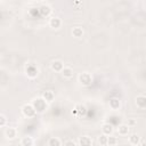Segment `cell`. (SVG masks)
<instances>
[{
	"instance_id": "cell-24",
	"label": "cell",
	"mask_w": 146,
	"mask_h": 146,
	"mask_svg": "<svg viewBox=\"0 0 146 146\" xmlns=\"http://www.w3.org/2000/svg\"><path fill=\"white\" fill-rule=\"evenodd\" d=\"M64 146H76V144H75V141H73V140H66L65 143H64Z\"/></svg>"
},
{
	"instance_id": "cell-21",
	"label": "cell",
	"mask_w": 146,
	"mask_h": 146,
	"mask_svg": "<svg viewBox=\"0 0 146 146\" xmlns=\"http://www.w3.org/2000/svg\"><path fill=\"white\" fill-rule=\"evenodd\" d=\"M98 143L100 144V145H107V136L106 135H100L99 137H98Z\"/></svg>"
},
{
	"instance_id": "cell-14",
	"label": "cell",
	"mask_w": 146,
	"mask_h": 146,
	"mask_svg": "<svg viewBox=\"0 0 146 146\" xmlns=\"http://www.w3.org/2000/svg\"><path fill=\"white\" fill-rule=\"evenodd\" d=\"M86 112H87L86 106H84V105H81V104L76 105L75 108H74V113H75V114H79V115H84Z\"/></svg>"
},
{
	"instance_id": "cell-16",
	"label": "cell",
	"mask_w": 146,
	"mask_h": 146,
	"mask_svg": "<svg viewBox=\"0 0 146 146\" xmlns=\"http://www.w3.org/2000/svg\"><path fill=\"white\" fill-rule=\"evenodd\" d=\"M129 141H130V144H132V145H138L139 141H140V137H139L138 135H136V133H132V135L129 137Z\"/></svg>"
},
{
	"instance_id": "cell-17",
	"label": "cell",
	"mask_w": 146,
	"mask_h": 146,
	"mask_svg": "<svg viewBox=\"0 0 146 146\" xmlns=\"http://www.w3.org/2000/svg\"><path fill=\"white\" fill-rule=\"evenodd\" d=\"M50 11H51V9H50V7L47 6V5H43V6L40 7V13H41L42 16H48V15L50 14Z\"/></svg>"
},
{
	"instance_id": "cell-2",
	"label": "cell",
	"mask_w": 146,
	"mask_h": 146,
	"mask_svg": "<svg viewBox=\"0 0 146 146\" xmlns=\"http://www.w3.org/2000/svg\"><path fill=\"white\" fill-rule=\"evenodd\" d=\"M22 113L25 116H27V117H33L36 112H35V110H34V107H33L32 104H25L22 107Z\"/></svg>"
},
{
	"instance_id": "cell-19",
	"label": "cell",
	"mask_w": 146,
	"mask_h": 146,
	"mask_svg": "<svg viewBox=\"0 0 146 146\" xmlns=\"http://www.w3.org/2000/svg\"><path fill=\"white\" fill-rule=\"evenodd\" d=\"M110 107H111L112 110H117V108L120 107V100H119V99H115V98L111 99V100H110Z\"/></svg>"
},
{
	"instance_id": "cell-13",
	"label": "cell",
	"mask_w": 146,
	"mask_h": 146,
	"mask_svg": "<svg viewBox=\"0 0 146 146\" xmlns=\"http://www.w3.org/2000/svg\"><path fill=\"white\" fill-rule=\"evenodd\" d=\"M102 130H103V133H104V135L110 136V135L113 132V127H112V124H110V123H104Z\"/></svg>"
},
{
	"instance_id": "cell-8",
	"label": "cell",
	"mask_w": 146,
	"mask_h": 146,
	"mask_svg": "<svg viewBox=\"0 0 146 146\" xmlns=\"http://www.w3.org/2000/svg\"><path fill=\"white\" fill-rule=\"evenodd\" d=\"M49 25H50V27H52V29H58V27L62 25V21H60V18H58V17H52V18L49 19Z\"/></svg>"
},
{
	"instance_id": "cell-1",
	"label": "cell",
	"mask_w": 146,
	"mask_h": 146,
	"mask_svg": "<svg viewBox=\"0 0 146 146\" xmlns=\"http://www.w3.org/2000/svg\"><path fill=\"white\" fill-rule=\"evenodd\" d=\"M79 81L82 86H90L91 82H92V76L89 72H82L80 75H79Z\"/></svg>"
},
{
	"instance_id": "cell-7",
	"label": "cell",
	"mask_w": 146,
	"mask_h": 146,
	"mask_svg": "<svg viewBox=\"0 0 146 146\" xmlns=\"http://www.w3.org/2000/svg\"><path fill=\"white\" fill-rule=\"evenodd\" d=\"M79 145L80 146H92V140L88 136H82L79 139Z\"/></svg>"
},
{
	"instance_id": "cell-6",
	"label": "cell",
	"mask_w": 146,
	"mask_h": 146,
	"mask_svg": "<svg viewBox=\"0 0 146 146\" xmlns=\"http://www.w3.org/2000/svg\"><path fill=\"white\" fill-rule=\"evenodd\" d=\"M50 67H51V70H52V71L62 72V70H63V67H64V64H63V62H62V60H54V62L51 63Z\"/></svg>"
},
{
	"instance_id": "cell-18",
	"label": "cell",
	"mask_w": 146,
	"mask_h": 146,
	"mask_svg": "<svg viewBox=\"0 0 146 146\" xmlns=\"http://www.w3.org/2000/svg\"><path fill=\"white\" fill-rule=\"evenodd\" d=\"M72 33H73L74 36L80 38V36H82V34H83V30H82V27H80V26H75V27L72 30Z\"/></svg>"
},
{
	"instance_id": "cell-11",
	"label": "cell",
	"mask_w": 146,
	"mask_h": 146,
	"mask_svg": "<svg viewBox=\"0 0 146 146\" xmlns=\"http://www.w3.org/2000/svg\"><path fill=\"white\" fill-rule=\"evenodd\" d=\"M26 73H27V75H29L30 78H35L36 74H38V70H36L33 65H29V66L26 67Z\"/></svg>"
},
{
	"instance_id": "cell-9",
	"label": "cell",
	"mask_w": 146,
	"mask_h": 146,
	"mask_svg": "<svg viewBox=\"0 0 146 146\" xmlns=\"http://www.w3.org/2000/svg\"><path fill=\"white\" fill-rule=\"evenodd\" d=\"M60 73H62L63 76L66 78V79H70V78L73 76V70H72L71 67H68V66H64Z\"/></svg>"
},
{
	"instance_id": "cell-22",
	"label": "cell",
	"mask_w": 146,
	"mask_h": 146,
	"mask_svg": "<svg viewBox=\"0 0 146 146\" xmlns=\"http://www.w3.org/2000/svg\"><path fill=\"white\" fill-rule=\"evenodd\" d=\"M116 143H117V139H116L115 137H112V136L107 137V145L114 146V145H116Z\"/></svg>"
},
{
	"instance_id": "cell-4",
	"label": "cell",
	"mask_w": 146,
	"mask_h": 146,
	"mask_svg": "<svg viewBox=\"0 0 146 146\" xmlns=\"http://www.w3.org/2000/svg\"><path fill=\"white\" fill-rule=\"evenodd\" d=\"M54 97H55V95H54V92H52L51 90H46V91H43L42 95H41V98H42L44 102H47V103H51V102L54 100Z\"/></svg>"
},
{
	"instance_id": "cell-5",
	"label": "cell",
	"mask_w": 146,
	"mask_h": 146,
	"mask_svg": "<svg viewBox=\"0 0 146 146\" xmlns=\"http://www.w3.org/2000/svg\"><path fill=\"white\" fill-rule=\"evenodd\" d=\"M5 135L8 139H15L17 137V130L14 127H8L5 131Z\"/></svg>"
},
{
	"instance_id": "cell-25",
	"label": "cell",
	"mask_w": 146,
	"mask_h": 146,
	"mask_svg": "<svg viewBox=\"0 0 146 146\" xmlns=\"http://www.w3.org/2000/svg\"><path fill=\"white\" fill-rule=\"evenodd\" d=\"M140 143V146H145V143H144V140H141V141H139Z\"/></svg>"
},
{
	"instance_id": "cell-20",
	"label": "cell",
	"mask_w": 146,
	"mask_h": 146,
	"mask_svg": "<svg viewBox=\"0 0 146 146\" xmlns=\"http://www.w3.org/2000/svg\"><path fill=\"white\" fill-rule=\"evenodd\" d=\"M48 146H60V140L57 137H52L48 141Z\"/></svg>"
},
{
	"instance_id": "cell-15",
	"label": "cell",
	"mask_w": 146,
	"mask_h": 146,
	"mask_svg": "<svg viewBox=\"0 0 146 146\" xmlns=\"http://www.w3.org/2000/svg\"><path fill=\"white\" fill-rule=\"evenodd\" d=\"M22 146H32L33 145V139L31 137H23L21 140Z\"/></svg>"
},
{
	"instance_id": "cell-10",
	"label": "cell",
	"mask_w": 146,
	"mask_h": 146,
	"mask_svg": "<svg viewBox=\"0 0 146 146\" xmlns=\"http://www.w3.org/2000/svg\"><path fill=\"white\" fill-rule=\"evenodd\" d=\"M129 130H130V128H129L128 124H121V125H119V128H117V132H119V135H121V136H127V135L129 133Z\"/></svg>"
},
{
	"instance_id": "cell-23",
	"label": "cell",
	"mask_w": 146,
	"mask_h": 146,
	"mask_svg": "<svg viewBox=\"0 0 146 146\" xmlns=\"http://www.w3.org/2000/svg\"><path fill=\"white\" fill-rule=\"evenodd\" d=\"M6 123H7V119H6V116L2 115V114H0V127H5Z\"/></svg>"
},
{
	"instance_id": "cell-3",
	"label": "cell",
	"mask_w": 146,
	"mask_h": 146,
	"mask_svg": "<svg viewBox=\"0 0 146 146\" xmlns=\"http://www.w3.org/2000/svg\"><path fill=\"white\" fill-rule=\"evenodd\" d=\"M32 105H33L35 112H43L46 110V102L42 98H35Z\"/></svg>"
},
{
	"instance_id": "cell-26",
	"label": "cell",
	"mask_w": 146,
	"mask_h": 146,
	"mask_svg": "<svg viewBox=\"0 0 146 146\" xmlns=\"http://www.w3.org/2000/svg\"><path fill=\"white\" fill-rule=\"evenodd\" d=\"M32 146H33V145H32Z\"/></svg>"
},
{
	"instance_id": "cell-12",
	"label": "cell",
	"mask_w": 146,
	"mask_h": 146,
	"mask_svg": "<svg viewBox=\"0 0 146 146\" xmlns=\"http://www.w3.org/2000/svg\"><path fill=\"white\" fill-rule=\"evenodd\" d=\"M136 104H137V106L139 108H145V106H146V98H145V96H138L136 98Z\"/></svg>"
}]
</instances>
